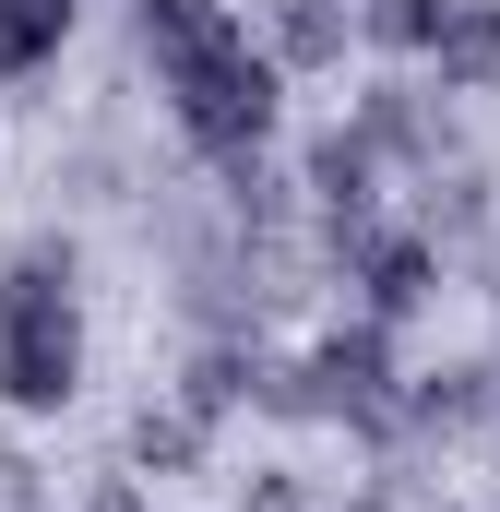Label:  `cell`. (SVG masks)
Listing matches in <instances>:
<instances>
[{
  "label": "cell",
  "mask_w": 500,
  "mask_h": 512,
  "mask_svg": "<svg viewBox=\"0 0 500 512\" xmlns=\"http://www.w3.org/2000/svg\"><path fill=\"white\" fill-rule=\"evenodd\" d=\"M84 382V322H72V239H24L12 274H0V405H24V417H48V405H72Z\"/></svg>",
  "instance_id": "cell-1"
},
{
  "label": "cell",
  "mask_w": 500,
  "mask_h": 512,
  "mask_svg": "<svg viewBox=\"0 0 500 512\" xmlns=\"http://www.w3.org/2000/svg\"><path fill=\"white\" fill-rule=\"evenodd\" d=\"M155 72H167V108H179V131H191L203 155H250V143L274 131V84H286V72L250 48V24H239V12H227L215 36L167 48Z\"/></svg>",
  "instance_id": "cell-2"
},
{
  "label": "cell",
  "mask_w": 500,
  "mask_h": 512,
  "mask_svg": "<svg viewBox=\"0 0 500 512\" xmlns=\"http://www.w3.org/2000/svg\"><path fill=\"white\" fill-rule=\"evenodd\" d=\"M298 179H310V203H322V251L346 262L358 239H370V203H381V191H370V179H381V155L358 143V120H346V131H322V143L298 155Z\"/></svg>",
  "instance_id": "cell-3"
},
{
  "label": "cell",
  "mask_w": 500,
  "mask_h": 512,
  "mask_svg": "<svg viewBox=\"0 0 500 512\" xmlns=\"http://www.w3.org/2000/svg\"><path fill=\"white\" fill-rule=\"evenodd\" d=\"M489 417H500V370H489V358H453V370H417V382L393 393L381 429H405V441H453V429H489Z\"/></svg>",
  "instance_id": "cell-4"
},
{
  "label": "cell",
  "mask_w": 500,
  "mask_h": 512,
  "mask_svg": "<svg viewBox=\"0 0 500 512\" xmlns=\"http://www.w3.org/2000/svg\"><path fill=\"white\" fill-rule=\"evenodd\" d=\"M346 274H358V298H370V322H405V310H417V298H429V286H441V239H417V227H393V239H358V251H346Z\"/></svg>",
  "instance_id": "cell-5"
},
{
  "label": "cell",
  "mask_w": 500,
  "mask_h": 512,
  "mask_svg": "<svg viewBox=\"0 0 500 512\" xmlns=\"http://www.w3.org/2000/svg\"><path fill=\"white\" fill-rule=\"evenodd\" d=\"M358 143H370V155H405V167H441L453 120H441L429 84H370V96H358Z\"/></svg>",
  "instance_id": "cell-6"
},
{
  "label": "cell",
  "mask_w": 500,
  "mask_h": 512,
  "mask_svg": "<svg viewBox=\"0 0 500 512\" xmlns=\"http://www.w3.org/2000/svg\"><path fill=\"white\" fill-rule=\"evenodd\" d=\"M346 36H358L346 0H274V12H262V60H274V72H334Z\"/></svg>",
  "instance_id": "cell-7"
},
{
  "label": "cell",
  "mask_w": 500,
  "mask_h": 512,
  "mask_svg": "<svg viewBox=\"0 0 500 512\" xmlns=\"http://www.w3.org/2000/svg\"><path fill=\"white\" fill-rule=\"evenodd\" d=\"M429 60H441V96H453V84H489L500 72V0H453L441 36H429Z\"/></svg>",
  "instance_id": "cell-8"
},
{
  "label": "cell",
  "mask_w": 500,
  "mask_h": 512,
  "mask_svg": "<svg viewBox=\"0 0 500 512\" xmlns=\"http://www.w3.org/2000/svg\"><path fill=\"white\" fill-rule=\"evenodd\" d=\"M429 203H417V239H477L489 227V167H417Z\"/></svg>",
  "instance_id": "cell-9"
},
{
  "label": "cell",
  "mask_w": 500,
  "mask_h": 512,
  "mask_svg": "<svg viewBox=\"0 0 500 512\" xmlns=\"http://www.w3.org/2000/svg\"><path fill=\"white\" fill-rule=\"evenodd\" d=\"M250 382H262V358H250V346H203V358H191V382H179V405L215 429L227 405H250Z\"/></svg>",
  "instance_id": "cell-10"
},
{
  "label": "cell",
  "mask_w": 500,
  "mask_h": 512,
  "mask_svg": "<svg viewBox=\"0 0 500 512\" xmlns=\"http://www.w3.org/2000/svg\"><path fill=\"white\" fill-rule=\"evenodd\" d=\"M72 36V0H0V72H36Z\"/></svg>",
  "instance_id": "cell-11"
},
{
  "label": "cell",
  "mask_w": 500,
  "mask_h": 512,
  "mask_svg": "<svg viewBox=\"0 0 500 512\" xmlns=\"http://www.w3.org/2000/svg\"><path fill=\"white\" fill-rule=\"evenodd\" d=\"M191 453H203V417H191V405H143V417H131V465H155V477H179Z\"/></svg>",
  "instance_id": "cell-12"
},
{
  "label": "cell",
  "mask_w": 500,
  "mask_h": 512,
  "mask_svg": "<svg viewBox=\"0 0 500 512\" xmlns=\"http://www.w3.org/2000/svg\"><path fill=\"white\" fill-rule=\"evenodd\" d=\"M227 24V0H131V36L167 60V48H191V36H215Z\"/></svg>",
  "instance_id": "cell-13"
},
{
  "label": "cell",
  "mask_w": 500,
  "mask_h": 512,
  "mask_svg": "<svg viewBox=\"0 0 500 512\" xmlns=\"http://www.w3.org/2000/svg\"><path fill=\"white\" fill-rule=\"evenodd\" d=\"M441 12H453V0H370V12H358V36H381V48H429V36H441Z\"/></svg>",
  "instance_id": "cell-14"
},
{
  "label": "cell",
  "mask_w": 500,
  "mask_h": 512,
  "mask_svg": "<svg viewBox=\"0 0 500 512\" xmlns=\"http://www.w3.org/2000/svg\"><path fill=\"white\" fill-rule=\"evenodd\" d=\"M239 512H310V489H298V477H250Z\"/></svg>",
  "instance_id": "cell-15"
},
{
  "label": "cell",
  "mask_w": 500,
  "mask_h": 512,
  "mask_svg": "<svg viewBox=\"0 0 500 512\" xmlns=\"http://www.w3.org/2000/svg\"><path fill=\"white\" fill-rule=\"evenodd\" d=\"M36 501V465H24V453H0V512H24Z\"/></svg>",
  "instance_id": "cell-16"
},
{
  "label": "cell",
  "mask_w": 500,
  "mask_h": 512,
  "mask_svg": "<svg viewBox=\"0 0 500 512\" xmlns=\"http://www.w3.org/2000/svg\"><path fill=\"white\" fill-rule=\"evenodd\" d=\"M477 286H489V310H500V239H477Z\"/></svg>",
  "instance_id": "cell-17"
},
{
  "label": "cell",
  "mask_w": 500,
  "mask_h": 512,
  "mask_svg": "<svg viewBox=\"0 0 500 512\" xmlns=\"http://www.w3.org/2000/svg\"><path fill=\"white\" fill-rule=\"evenodd\" d=\"M358 512H405V489H393V477H381V489H358Z\"/></svg>",
  "instance_id": "cell-18"
},
{
  "label": "cell",
  "mask_w": 500,
  "mask_h": 512,
  "mask_svg": "<svg viewBox=\"0 0 500 512\" xmlns=\"http://www.w3.org/2000/svg\"><path fill=\"white\" fill-rule=\"evenodd\" d=\"M96 512H143V501H131V489H96Z\"/></svg>",
  "instance_id": "cell-19"
}]
</instances>
